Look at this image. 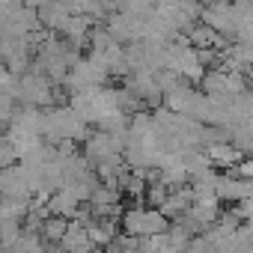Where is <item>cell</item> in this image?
<instances>
[{"mask_svg":"<svg viewBox=\"0 0 253 253\" xmlns=\"http://www.w3.org/2000/svg\"><path fill=\"white\" fill-rule=\"evenodd\" d=\"M203 24H209L214 33H220L223 39H235L238 33V12L235 3H226V0H211L209 6H203L200 12Z\"/></svg>","mask_w":253,"mask_h":253,"instance_id":"7a4b0ae2","label":"cell"},{"mask_svg":"<svg viewBox=\"0 0 253 253\" xmlns=\"http://www.w3.org/2000/svg\"><path fill=\"white\" fill-rule=\"evenodd\" d=\"M122 223H125V232L134 238H152L167 232V214H161L158 209H131L122 217Z\"/></svg>","mask_w":253,"mask_h":253,"instance_id":"6da1fadb","label":"cell"},{"mask_svg":"<svg viewBox=\"0 0 253 253\" xmlns=\"http://www.w3.org/2000/svg\"><path fill=\"white\" fill-rule=\"evenodd\" d=\"M206 155H209V161L229 167V164H235V161L241 158V149H238L235 143H209Z\"/></svg>","mask_w":253,"mask_h":253,"instance_id":"3957f363","label":"cell"}]
</instances>
